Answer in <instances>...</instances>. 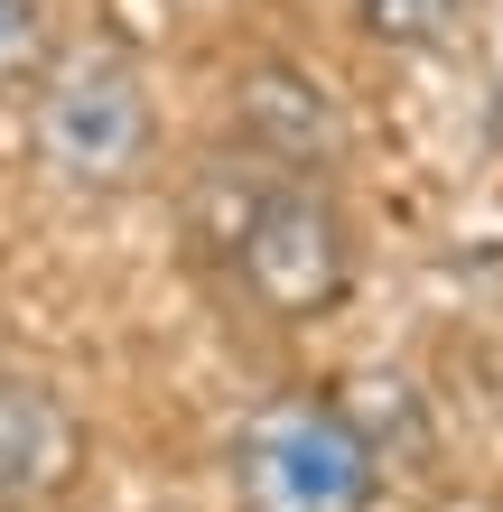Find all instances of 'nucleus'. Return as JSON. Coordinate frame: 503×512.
I'll list each match as a JSON object with an SVG mask.
<instances>
[{
  "mask_svg": "<svg viewBox=\"0 0 503 512\" xmlns=\"http://www.w3.org/2000/svg\"><path fill=\"white\" fill-rule=\"evenodd\" d=\"M205 252L233 270V289H243L271 326H308V317H327L336 298L354 289L345 215L308 187V177L261 168V159L243 177V196L205 224Z\"/></svg>",
  "mask_w": 503,
  "mask_h": 512,
  "instance_id": "f257e3e1",
  "label": "nucleus"
},
{
  "mask_svg": "<svg viewBox=\"0 0 503 512\" xmlns=\"http://www.w3.org/2000/svg\"><path fill=\"white\" fill-rule=\"evenodd\" d=\"M28 140H38V168L66 177V187H131L159 140V103H150L140 56L122 38H84L66 56H47L38 103H28Z\"/></svg>",
  "mask_w": 503,
  "mask_h": 512,
  "instance_id": "f03ea898",
  "label": "nucleus"
},
{
  "mask_svg": "<svg viewBox=\"0 0 503 512\" xmlns=\"http://www.w3.org/2000/svg\"><path fill=\"white\" fill-rule=\"evenodd\" d=\"M233 494L243 512H373L382 447L364 438L354 410L280 401L233 438Z\"/></svg>",
  "mask_w": 503,
  "mask_h": 512,
  "instance_id": "7ed1b4c3",
  "label": "nucleus"
},
{
  "mask_svg": "<svg viewBox=\"0 0 503 512\" xmlns=\"http://www.w3.org/2000/svg\"><path fill=\"white\" fill-rule=\"evenodd\" d=\"M233 131H243V149L261 168L308 177V168H327L345 149V112L299 56H252V66L233 75Z\"/></svg>",
  "mask_w": 503,
  "mask_h": 512,
  "instance_id": "20e7f679",
  "label": "nucleus"
},
{
  "mask_svg": "<svg viewBox=\"0 0 503 512\" xmlns=\"http://www.w3.org/2000/svg\"><path fill=\"white\" fill-rule=\"evenodd\" d=\"M84 475V429L47 382H0V512L56 503Z\"/></svg>",
  "mask_w": 503,
  "mask_h": 512,
  "instance_id": "39448f33",
  "label": "nucleus"
},
{
  "mask_svg": "<svg viewBox=\"0 0 503 512\" xmlns=\"http://www.w3.org/2000/svg\"><path fill=\"white\" fill-rule=\"evenodd\" d=\"M345 10L382 47H448L457 38V0H345Z\"/></svg>",
  "mask_w": 503,
  "mask_h": 512,
  "instance_id": "423d86ee",
  "label": "nucleus"
},
{
  "mask_svg": "<svg viewBox=\"0 0 503 512\" xmlns=\"http://www.w3.org/2000/svg\"><path fill=\"white\" fill-rule=\"evenodd\" d=\"M38 66H47V10L38 0H0V94L38 84Z\"/></svg>",
  "mask_w": 503,
  "mask_h": 512,
  "instance_id": "0eeeda50",
  "label": "nucleus"
}]
</instances>
